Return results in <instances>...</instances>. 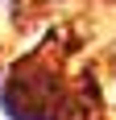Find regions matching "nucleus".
Segmentation results:
<instances>
[{"instance_id":"nucleus-3","label":"nucleus","mask_w":116,"mask_h":120,"mask_svg":"<svg viewBox=\"0 0 116 120\" xmlns=\"http://www.w3.org/2000/svg\"><path fill=\"white\" fill-rule=\"evenodd\" d=\"M108 66H112V71H116V41H112V46H108Z\"/></svg>"},{"instance_id":"nucleus-2","label":"nucleus","mask_w":116,"mask_h":120,"mask_svg":"<svg viewBox=\"0 0 116 120\" xmlns=\"http://www.w3.org/2000/svg\"><path fill=\"white\" fill-rule=\"evenodd\" d=\"M29 4H33V0H0V8L12 12V21H21V12H29Z\"/></svg>"},{"instance_id":"nucleus-1","label":"nucleus","mask_w":116,"mask_h":120,"mask_svg":"<svg viewBox=\"0 0 116 120\" xmlns=\"http://www.w3.org/2000/svg\"><path fill=\"white\" fill-rule=\"evenodd\" d=\"M66 91L58 62H50L46 54H29V58L12 62L8 79L0 87V108L12 120H50L58 95Z\"/></svg>"}]
</instances>
